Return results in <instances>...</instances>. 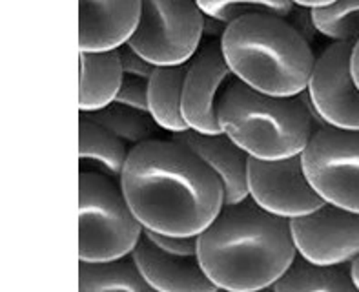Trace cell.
<instances>
[{
    "mask_svg": "<svg viewBox=\"0 0 359 292\" xmlns=\"http://www.w3.org/2000/svg\"><path fill=\"white\" fill-rule=\"evenodd\" d=\"M121 187L142 227L170 236H199L224 206L221 179L175 139L133 146Z\"/></svg>",
    "mask_w": 359,
    "mask_h": 292,
    "instance_id": "obj_1",
    "label": "cell"
},
{
    "mask_svg": "<svg viewBox=\"0 0 359 292\" xmlns=\"http://www.w3.org/2000/svg\"><path fill=\"white\" fill-rule=\"evenodd\" d=\"M290 219L261 208L252 197L224 205L199 234L201 265L219 291L270 288L294 261Z\"/></svg>",
    "mask_w": 359,
    "mask_h": 292,
    "instance_id": "obj_2",
    "label": "cell"
},
{
    "mask_svg": "<svg viewBox=\"0 0 359 292\" xmlns=\"http://www.w3.org/2000/svg\"><path fill=\"white\" fill-rule=\"evenodd\" d=\"M223 53L236 77L270 95H299L309 88L316 55L285 17L246 15L228 24Z\"/></svg>",
    "mask_w": 359,
    "mask_h": 292,
    "instance_id": "obj_3",
    "label": "cell"
},
{
    "mask_svg": "<svg viewBox=\"0 0 359 292\" xmlns=\"http://www.w3.org/2000/svg\"><path fill=\"white\" fill-rule=\"evenodd\" d=\"M219 123L243 150L259 159H283L305 152L318 130L309 90L270 95L237 79L219 102Z\"/></svg>",
    "mask_w": 359,
    "mask_h": 292,
    "instance_id": "obj_4",
    "label": "cell"
},
{
    "mask_svg": "<svg viewBox=\"0 0 359 292\" xmlns=\"http://www.w3.org/2000/svg\"><path fill=\"white\" fill-rule=\"evenodd\" d=\"M144 234L121 182L102 173H79V260L132 254Z\"/></svg>",
    "mask_w": 359,
    "mask_h": 292,
    "instance_id": "obj_5",
    "label": "cell"
},
{
    "mask_svg": "<svg viewBox=\"0 0 359 292\" xmlns=\"http://www.w3.org/2000/svg\"><path fill=\"white\" fill-rule=\"evenodd\" d=\"M205 13L197 0H142L130 44L155 66L187 64L201 48Z\"/></svg>",
    "mask_w": 359,
    "mask_h": 292,
    "instance_id": "obj_6",
    "label": "cell"
},
{
    "mask_svg": "<svg viewBox=\"0 0 359 292\" xmlns=\"http://www.w3.org/2000/svg\"><path fill=\"white\" fill-rule=\"evenodd\" d=\"M301 155L319 196L327 203L359 212V130L319 128Z\"/></svg>",
    "mask_w": 359,
    "mask_h": 292,
    "instance_id": "obj_7",
    "label": "cell"
},
{
    "mask_svg": "<svg viewBox=\"0 0 359 292\" xmlns=\"http://www.w3.org/2000/svg\"><path fill=\"white\" fill-rule=\"evenodd\" d=\"M248 192L261 208L288 219L310 214L327 203L312 187L301 154L283 159L250 155Z\"/></svg>",
    "mask_w": 359,
    "mask_h": 292,
    "instance_id": "obj_8",
    "label": "cell"
},
{
    "mask_svg": "<svg viewBox=\"0 0 359 292\" xmlns=\"http://www.w3.org/2000/svg\"><path fill=\"white\" fill-rule=\"evenodd\" d=\"M352 48L354 44L332 42L316 57L306 90L327 126L359 130V86L352 73Z\"/></svg>",
    "mask_w": 359,
    "mask_h": 292,
    "instance_id": "obj_9",
    "label": "cell"
},
{
    "mask_svg": "<svg viewBox=\"0 0 359 292\" xmlns=\"http://www.w3.org/2000/svg\"><path fill=\"white\" fill-rule=\"evenodd\" d=\"M236 81V73L228 66L221 41L201 44L188 60L182 88V117L188 128L203 133L223 132L219 123V102Z\"/></svg>",
    "mask_w": 359,
    "mask_h": 292,
    "instance_id": "obj_10",
    "label": "cell"
},
{
    "mask_svg": "<svg viewBox=\"0 0 359 292\" xmlns=\"http://www.w3.org/2000/svg\"><path fill=\"white\" fill-rule=\"evenodd\" d=\"M297 252L323 265H346L359 258V212L325 203L290 219Z\"/></svg>",
    "mask_w": 359,
    "mask_h": 292,
    "instance_id": "obj_11",
    "label": "cell"
},
{
    "mask_svg": "<svg viewBox=\"0 0 359 292\" xmlns=\"http://www.w3.org/2000/svg\"><path fill=\"white\" fill-rule=\"evenodd\" d=\"M142 0H79V50H117L132 39Z\"/></svg>",
    "mask_w": 359,
    "mask_h": 292,
    "instance_id": "obj_12",
    "label": "cell"
},
{
    "mask_svg": "<svg viewBox=\"0 0 359 292\" xmlns=\"http://www.w3.org/2000/svg\"><path fill=\"white\" fill-rule=\"evenodd\" d=\"M139 269L154 291L161 292H215L219 291L201 265L199 255H181L164 251L142 234L133 248Z\"/></svg>",
    "mask_w": 359,
    "mask_h": 292,
    "instance_id": "obj_13",
    "label": "cell"
},
{
    "mask_svg": "<svg viewBox=\"0 0 359 292\" xmlns=\"http://www.w3.org/2000/svg\"><path fill=\"white\" fill-rule=\"evenodd\" d=\"M172 139L188 146L201 159L214 170L221 179L224 190V205H236L250 197L248 192V152L233 141L226 132L203 133L197 130H184L173 133Z\"/></svg>",
    "mask_w": 359,
    "mask_h": 292,
    "instance_id": "obj_14",
    "label": "cell"
},
{
    "mask_svg": "<svg viewBox=\"0 0 359 292\" xmlns=\"http://www.w3.org/2000/svg\"><path fill=\"white\" fill-rule=\"evenodd\" d=\"M79 109L93 112L111 105L124 79L118 50L81 51Z\"/></svg>",
    "mask_w": 359,
    "mask_h": 292,
    "instance_id": "obj_15",
    "label": "cell"
},
{
    "mask_svg": "<svg viewBox=\"0 0 359 292\" xmlns=\"http://www.w3.org/2000/svg\"><path fill=\"white\" fill-rule=\"evenodd\" d=\"M130 148L90 119H79V166L81 172L102 173L121 182Z\"/></svg>",
    "mask_w": 359,
    "mask_h": 292,
    "instance_id": "obj_16",
    "label": "cell"
},
{
    "mask_svg": "<svg viewBox=\"0 0 359 292\" xmlns=\"http://www.w3.org/2000/svg\"><path fill=\"white\" fill-rule=\"evenodd\" d=\"M352 263L323 265L306 260L299 252L281 278L273 283V292H355Z\"/></svg>",
    "mask_w": 359,
    "mask_h": 292,
    "instance_id": "obj_17",
    "label": "cell"
},
{
    "mask_svg": "<svg viewBox=\"0 0 359 292\" xmlns=\"http://www.w3.org/2000/svg\"><path fill=\"white\" fill-rule=\"evenodd\" d=\"M187 64L155 66V72L148 79V102L150 115L161 130L179 133L188 130L182 117V88L187 77Z\"/></svg>",
    "mask_w": 359,
    "mask_h": 292,
    "instance_id": "obj_18",
    "label": "cell"
},
{
    "mask_svg": "<svg viewBox=\"0 0 359 292\" xmlns=\"http://www.w3.org/2000/svg\"><path fill=\"white\" fill-rule=\"evenodd\" d=\"M79 291L81 292H150L151 285L142 276L133 254L114 260H79Z\"/></svg>",
    "mask_w": 359,
    "mask_h": 292,
    "instance_id": "obj_19",
    "label": "cell"
},
{
    "mask_svg": "<svg viewBox=\"0 0 359 292\" xmlns=\"http://www.w3.org/2000/svg\"><path fill=\"white\" fill-rule=\"evenodd\" d=\"M81 115L90 119L91 123L99 124L100 128H104L106 132L117 137L130 150L148 139H154L159 128L150 114H142L117 102H111L93 112H81Z\"/></svg>",
    "mask_w": 359,
    "mask_h": 292,
    "instance_id": "obj_20",
    "label": "cell"
},
{
    "mask_svg": "<svg viewBox=\"0 0 359 292\" xmlns=\"http://www.w3.org/2000/svg\"><path fill=\"white\" fill-rule=\"evenodd\" d=\"M316 27L332 42L355 44L359 41V0H336L312 8Z\"/></svg>",
    "mask_w": 359,
    "mask_h": 292,
    "instance_id": "obj_21",
    "label": "cell"
},
{
    "mask_svg": "<svg viewBox=\"0 0 359 292\" xmlns=\"http://www.w3.org/2000/svg\"><path fill=\"white\" fill-rule=\"evenodd\" d=\"M201 11L208 17L232 24L246 15H276L285 17L294 9V0H197Z\"/></svg>",
    "mask_w": 359,
    "mask_h": 292,
    "instance_id": "obj_22",
    "label": "cell"
},
{
    "mask_svg": "<svg viewBox=\"0 0 359 292\" xmlns=\"http://www.w3.org/2000/svg\"><path fill=\"white\" fill-rule=\"evenodd\" d=\"M114 102L126 106V108L137 109V112H142V114H150V102H148V79L124 75Z\"/></svg>",
    "mask_w": 359,
    "mask_h": 292,
    "instance_id": "obj_23",
    "label": "cell"
},
{
    "mask_svg": "<svg viewBox=\"0 0 359 292\" xmlns=\"http://www.w3.org/2000/svg\"><path fill=\"white\" fill-rule=\"evenodd\" d=\"M144 234L155 245H159L161 248L172 252V254L194 255L199 251V236H170V234L154 232L148 228H144Z\"/></svg>",
    "mask_w": 359,
    "mask_h": 292,
    "instance_id": "obj_24",
    "label": "cell"
},
{
    "mask_svg": "<svg viewBox=\"0 0 359 292\" xmlns=\"http://www.w3.org/2000/svg\"><path fill=\"white\" fill-rule=\"evenodd\" d=\"M118 50V57H121V64H123L124 75H133V77L150 79L151 73L155 72V64L142 57L139 51L133 48L130 42L123 44Z\"/></svg>",
    "mask_w": 359,
    "mask_h": 292,
    "instance_id": "obj_25",
    "label": "cell"
},
{
    "mask_svg": "<svg viewBox=\"0 0 359 292\" xmlns=\"http://www.w3.org/2000/svg\"><path fill=\"white\" fill-rule=\"evenodd\" d=\"M288 22L296 27L297 32L301 33L303 39H306L309 42H312L318 35V27H316L314 17H312V8H306V6L296 4L294 9L290 11V15L287 17Z\"/></svg>",
    "mask_w": 359,
    "mask_h": 292,
    "instance_id": "obj_26",
    "label": "cell"
},
{
    "mask_svg": "<svg viewBox=\"0 0 359 292\" xmlns=\"http://www.w3.org/2000/svg\"><path fill=\"white\" fill-rule=\"evenodd\" d=\"M226 24H223L221 20H215V18L205 15V22H203V35L208 36L210 41H221L226 32Z\"/></svg>",
    "mask_w": 359,
    "mask_h": 292,
    "instance_id": "obj_27",
    "label": "cell"
},
{
    "mask_svg": "<svg viewBox=\"0 0 359 292\" xmlns=\"http://www.w3.org/2000/svg\"><path fill=\"white\" fill-rule=\"evenodd\" d=\"M352 73H354V79L355 82H358V86H359V41L355 42L354 48H352Z\"/></svg>",
    "mask_w": 359,
    "mask_h": 292,
    "instance_id": "obj_28",
    "label": "cell"
},
{
    "mask_svg": "<svg viewBox=\"0 0 359 292\" xmlns=\"http://www.w3.org/2000/svg\"><path fill=\"white\" fill-rule=\"evenodd\" d=\"M336 2V0H294V4L306 6V8H321V6H328Z\"/></svg>",
    "mask_w": 359,
    "mask_h": 292,
    "instance_id": "obj_29",
    "label": "cell"
},
{
    "mask_svg": "<svg viewBox=\"0 0 359 292\" xmlns=\"http://www.w3.org/2000/svg\"><path fill=\"white\" fill-rule=\"evenodd\" d=\"M351 269H352V278H354L355 287H358V291H359V258L355 261H352Z\"/></svg>",
    "mask_w": 359,
    "mask_h": 292,
    "instance_id": "obj_30",
    "label": "cell"
}]
</instances>
